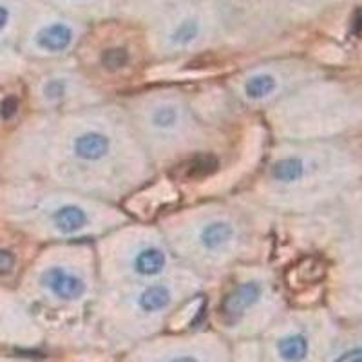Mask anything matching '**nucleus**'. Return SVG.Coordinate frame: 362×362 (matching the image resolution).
Listing matches in <instances>:
<instances>
[{
    "label": "nucleus",
    "instance_id": "nucleus-1",
    "mask_svg": "<svg viewBox=\"0 0 362 362\" xmlns=\"http://www.w3.org/2000/svg\"><path fill=\"white\" fill-rule=\"evenodd\" d=\"M40 283L60 300H76L86 293V281L80 274L66 267H49L42 272Z\"/></svg>",
    "mask_w": 362,
    "mask_h": 362
},
{
    "label": "nucleus",
    "instance_id": "nucleus-2",
    "mask_svg": "<svg viewBox=\"0 0 362 362\" xmlns=\"http://www.w3.org/2000/svg\"><path fill=\"white\" fill-rule=\"evenodd\" d=\"M111 138L98 129H86L71 140V154L78 161L98 163L111 153Z\"/></svg>",
    "mask_w": 362,
    "mask_h": 362
},
{
    "label": "nucleus",
    "instance_id": "nucleus-3",
    "mask_svg": "<svg viewBox=\"0 0 362 362\" xmlns=\"http://www.w3.org/2000/svg\"><path fill=\"white\" fill-rule=\"evenodd\" d=\"M263 296V284L259 281H247L238 284L228 296L223 299L221 312L226 317V321H238L247 310L257 303Z\"/></svg>",
    "mask_w": 362,
    "mask_h": 362
},
{
    "label": "nucleus",
    "instance_id": "nucleus-4",
    "mask_svg": "<svg viewBox=\"0 0 362 362\" xmlns=\"http://www.w3.org/2000/svg\"><path fill=\"white\" fill-rule=\"evenodd\" d=\"M74 40V31L69 24L64 22H53L40 29L35 37L38 49L45 53H64L71 47Z\"/></svg>",
    "mask_w": 362,
    "mask_h": 362
},
{
    "label": "nucleus",
    "instance_id": "nucleus-5",
    "mask_svg": "<svg viewBox=\"0 0 362 362\" xmlns=\"http://www.w3.org/2000/svg\"><path fill=\"white\" fill-rule=\"evenodd\" d=\"M234 225L225 219H214L199 228L198 243L205 252H221L234 241Z\"/></svg>",
    "mask_w": 362,
    "mask_h": 362
},
{
    "label": "nucleus",
    "instance_id": "nucleus-6",
    "mask_svg": "<svg viewBox=\"0 0 362 362\" xmlns=\"http://www.w3.org/2000/svg\"><path fill=\"white\" fill-rule=\"evenodd\" d=\"M89 221L87 210L76 203H62L51 212V223L54 225V228L66 235L82 232L83 228L89 226Z\"/></svg>",
    "mask_w": 362,
    "mask_h": 362
},
{
    "label": "nucleus",
    "instance_id": "nucleus-7",
    "mask_svg": "<svg viewBox=\"0 0 362 362\" xmlns=\"http://www.w3.org/2000/svg\"><path fill=\"white\" fill-rule=\"evenodd\" d=\"M131 267L136 276L158 277L167 268V255L156 245H144L132 255Z\"/></svg>",
    "mask_w": 362,
    "mask_h": 362
},
{
    "label": "nucleus",
    "instance_id": "nucleus-8",
    "mask_svg": "<svg viewBox=\"0 0 362 362\" xmlns=\"http://www.w3.org/2000/svg\"><path fill=\"white\" fill-rule=\"evenodd\" d=\"M277 354L284 362H305L312 354V339L305 332H290L277 341Z\"/></svg>",
    "mask_w": 362,
    "mask_h": 362
},
{
    "label": "nucleus",
    "instance_id": "nucleus-9",
    "mask_svg": "<svg viewBox=\"0 0 362 362\" xmlns=\"http://www.w3.org/2000/svg\"><path fill=\"white\" fill-rule=\"evenodd\" d=\"M173 300V290L170 286L163 283H153L145 286L138 297H136V305L144 313H156L165 310Z\"/></svg>",
    "mask_w": 362,
    "mask_h": 362
},
{
    "label": "nucleus",
    "instance_id": "nucleus-10",
    "mask_svg": "<svg viewBox=\"0 0 362 362\" xmlns=\"http://www.w3.org/2000/svg\"><path fill=\"white\" fill-rule=\"evenodd\" d=\"M277 89H279V80L270 73H255L243 83L245 96L255 100V102L268 98L274 93H277Z\"/></svg>",
    "mask_w": 362,
    "mask_h": 362
},
{
    "label": "nucleus",
    "instance_id": "nucleus-11",
    "mask_svg": "<svg viewBox=\"0 0 362 362\" xmlns=\"http://www.w3.org/2000/svg\"><path fill=\"white\" fill-rule=\"evenodd\" d=\"M218 170V160L210 154H198L192 156L180 167V174L183 180H203Z\"/></svg>",
    "mask_w": 362,
    "mask_h": 362
},
{
    "label": "nucleus",
    "instance_id": "nucleus-12",
    "mask_svg": "<svg viewBox=\"0 0 362 362\" xmlns=\"http://www.w3.org/2000/svg\"><path fill=\"white\" fill-rule=\"evenodd\" d=\"M181 119V112L177 105L174 103H160L151 112V125H153L156 131L167 132L177 129Z\"/></svg>",
    "mask_w": 362,
    "mask_h": 362
},
{
    "label": "nucleus",
    "instance_id": "nucleus-13",
    "mask_svg": "<svg viewBox=\"0 0 362 362\" xmlns=\"http://www.w3.org/2000/svg\"><path fill=\"white\" fill-rule=\"evenodd\" d=\"M199 37V22L198 18H185V21H181L176 28L173 29V33H170V42L177 47H183V45L192 44L196 38Z\"/></svg>",
    "mask_w": 362,
    "mask_h": 362
},
{
    "label": "nucleus",
    "instance_id": "nucleus-14",
    "mask_svg": "<svg viewBox=\"0 0 362 362\" xmlns=\"http://www.w3.org/2000/svg\"><path fill=\"white\" fill-rule=\"evenodd\" d=\"M127 60L129 57L125 49H109L102 57L103 66L109 67V69H119V67H124L127 64Z\"/></svg>",
    "mask_w": 362,
    "mask_h": 362
},
{
    "label": "nucleus",
    "instance_id": "nucleus-15",
    "mask_svg": "<svg viewBox=\"0 0 362 362\" xmlns=\"http://www.w3.org/2000/svg\"><path fill=\"white\" fill-rule=\"evenodd\" d=\"M44 95H45V98L53 100V102H57V100H62L64 96L67 95V83L64 82V78L49 80V82L44 86Z\"/></svg>",
    "mask_w": 362,
    "mask_h": 362
},
{
    "label": "nucleus",
    "instance_id": "nucleus-16",
    "mask_svg": "<svg viewBox=\"0 0 362 362\" xmlns=\"http://www.w3.org/2000/svg\"><path fill=\"white\" fill-rule=\"evenodd\" d=\"M15 254L9 250H4V248H0V276H8L9 272L15 268Z\"/></svg>",
    "mask_w": 362,
    "mask_h": 362
},
{
    "label": "nucleus",
    "instance_id": "nucleus-17",
    "mask_svg": "<svg viewBox=\"0 0 362 362\" xmlns=\"http://www.w3.org/2000/svg\"><path fill=\"white\" fill-rule=\"evenodd\" d=\"M17 109H18V102L15 96H8L4 102L0 103V116L2 119H11L13 116L17 115Z\"/></svg>",
    "mask_w": 362,
    "mask_h": 362
},
{
    "label": "nucleus",
    "instance_id": "nucleus-18",
    "mask_svg": "<svg viewBox=\"0 0 362 362\" xmlns=\"http://www.w3.org/2000/svg\"><path fill=\"white\" fill-rule=\"evenodd\" d=\"M9 24V9L0 4V33L4 31L6 25Z\"/></svg>",
    "mask_w": 362,
    "mask_h": 362
},
{
    "label": "nucleus",
    "instance_id": "nucleus-19",
    "mask_svg": "<svg viewBox=\"0 0 362 362\" xmlns=\"http://www.w3.org/2000/svg\"><path fill=\"white\" fill-rule=\"evenodd\" d=\"M167 362H199V361L196 357H192V355H177V357L169 358Z\"/></svg>",
    "mask_w": 362,
    "mask_h": 362
}]
</instances>
